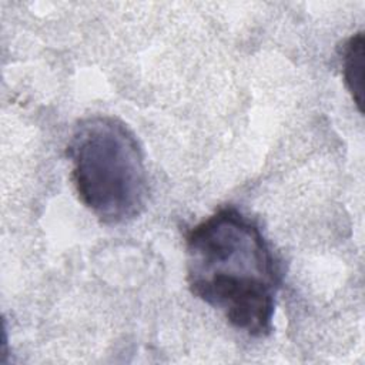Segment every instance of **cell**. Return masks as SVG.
<instances>
[{
    "label": "cell",
    "mask_w": 365,
    "mask_h": 365,
    "mask_svg": "<svg viewBox=\"0 0 365 365\" xmlns=\"http://www.w3.org/2000/svg\"><path fill=\"white\" fill-rule=\"evenodd\" d=\"M190 292L252 338L274 329L284 269L259 222L225 204L185 232Z\"/></svg>",
    "instance_id": "1"
},
{
    "label": "cell",
    "mask_w": 365,
    "mask_h": 365,
    "mask_svg": "<svg viewBox=\"0 0 365 365\" xmlns=\"http://www.w3.org/2000/svg\"><path fill=\"white\" fill-rule=\"evenodd\" d=\"M66 154L76 194L100 222L120 225L144 212L150 198L145 155L123 120L107 114L81 118Z\"/></svg>",
    "instance_id": "2"
},
{
    "label": "cell",
    "mask_w": 365,
    "mask_h": 365,
    "mask_svg": "<svg viewBox=\"0 0 365 365\" xmlns=\"http://www.w3.org/2000/svg\"><path fill=\"white\" fill-rule=\"evenodd\" d=\"M364 33L358 31L344 43L341 51L344 83L359 111L364 103Z\"/></svg>",
    "instance_id": "3"
}]
</instances>
